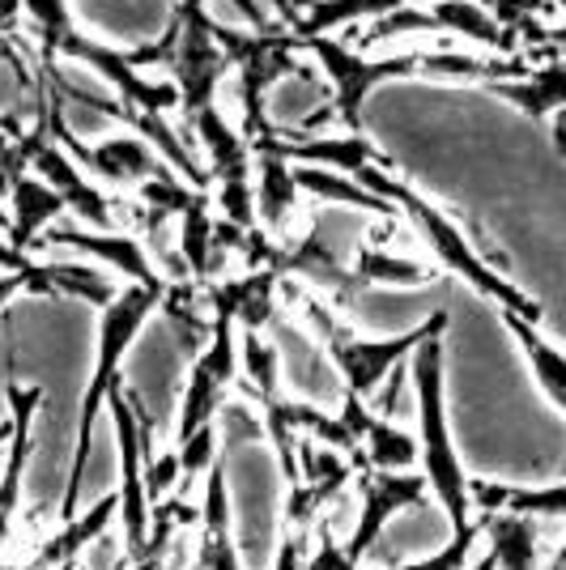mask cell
I'll return each instance as SVG.
<instances>
[{
    "label": "cell",
    "instance_id": "1",
    "mask_svg": "<svg viewBox=\"0 0 566 570\" xmlns=\"http://www.w3.org/2000/svg\"><path fill=\"white\" fill-rule=\"evenodd\" d=\"M354 179L367 191H375L379 200H388L392 209H401V214L413 222V230L426 238V247L435 252L439 268H448L451 277L469 282L472 289H477L481 298H490L498 311H516V315H524V320L541 324V303H533L516 282H507L495 264L477 252V243L465 235V226H460V222H456L439 200L422 196L409 179L388 175V167H362Z\"/></svg>",
    "mask_w": 566,
    "mask_h": 570
},
{
    "label": "cell",
    "instance_id": "2",
    "mask_svg": "<svg viewBox=\"0 0 566 570\" xmlns=\"http://www.w3.org/2000/svg\"><path fill=\"white\" fill-rule=\"evenodd\" d=\"M170 282H149L137 285L128 282L119 289V298L111 307L98 315V357H95V375L86 383V396H81V413H77V448H72V473L65 485V507L60 515L65 523L77 520V499H81V485H86V469H90V452H95V426H98V409L111 401L124 371V354L133 350V341L142 336L145 320L166 303Z\"/></svg>",
    "mask_w": 566,
    "mask_h": 570
},
{
    "label": "cell",
    "instance_id": "3",
    "mask_svg": "<svg viewBox=\"0 0 566 570\" xmlns=\"http://www.w3.org/2000/svg\"><path fill=\"white\" fill-rule=\"evenodd\" d=\"M413 387H418V443H422V476L435 502L451 520V532L472 523L469 481L448 426V387H443V336H430L413 354Z\"/></svg>",
    "mask_w": 566,
    "mask_h": 570
},
{
    "label": "cell",
    "instance_id": "4",
    "mask_svg": "<svg viewBox=\"0 0 566 570\" xmlns=\"http://www.w3.org/2000/svg\"><path fill=\"white\" fill-rule=\"evenodd\" d=\"M299 307L308 315L311 333L324 341V354H329V362L336 366L341 383H345V396H358V401H367L397 366H404V357H413L422 350L430 336L448 333V311L426 315L418 328H409V333H401V336L367 341V336L350 333V328L336 320V311H332L324 298H315V294H303Z\"/></svg>",
    "mask_w": 566,
    "mask_h": 570
},
{
    "label": "cell",
    "instance_id": "5",
    "mask_svg": "<svg viewBox=\"0 0 566 570\" xmlns=\"http://www.w3.org/2000/svg\"><path fill=\"white\" fill-rule=\"evenodd\" d=\"M217 43L231 56V69H235V98L243 107V137L256 141L264 132H273V124L264 119V107H269V90L282 81V77H294L303 72L299 65V39L290 30H269V35H256V30H231V26L217 22Z\"/></svg>",
    "mask_w": 566,
    "mask_h": 570
},
{
    "label": "cell",
    "instance_id": "6",
    "mask_svg": "<svg viewBox=\"0 0 566 570\" xmlns=\"http://www.w3.org/2000/svg\"><path fill=\"white\" fill-rule=\"evenodd\" d=\"M308 48L320 69L329 77L332 102L315 119L336 116L350 137H362V102L383 81H404V77H422V51H404V56H358L354 48L336 43L332 35L320 39H299V51Z\"/></svg>",
    "mask_w": 566,
    "mask_h": 570
},
{
    "label": "cell",
    "instance_id": "7",
    "mask_svg": "<svg viewBox=\"0 0 566 570\" xmlns=\"http://www.w3.org/2000/svg\"><path fill=\"white\" fill-rule=\"evenodd\" d=\"M184 141H196L209 149V175L217 184L222 217L235 222L238 230H256V158H252L247 137L226 124L217 102H209L192 119H184Z\"/></svg>",
    "mask_w": 566,
    "mask_h": 570
},
{
    "label": "cell",
    "instance_id": "8",
    "mask_svg": "<svg viewBox=\"0 0 566 570\" xmlns=\"http://www.w3.org/2000/svg\"><path fill=\"white\" fill-rule=\"evenodd\" d=\"M238 387V345H235V320L213 311L209 341L196 350L184 383V401H179V426L175 443L184 448L201 430L213 426V417L231 404V392Z\"/></svg>",
    "mask_w": 566,
    "mask_h": 570
},
{
    "label": "cell",
    "instance_id": "9",
    "mask_svg": "<svg viewBox=\"0 0 566 570\" xmlns=\"http://www.w3.org/2000/svg\"><path fill=\"white\" fill-rule=\"evenodd\" d=\"M39 77H43V72H39ZM43 102H48V95H43ZM30 170H35L60 200H65V209H69L72 217L90 222V226L103 230V235H124V226L137 222V200H116V196L98 191V184H90V179L81 175V167L56 145L51 132L43 137V145L35 149V167Z\"/></svg>",
    "mask_w": 566,
    "mask_h": 570
},
{
    "label": "cell",
    "instance_id": "10",
    "mask_svg": "<svg viewBox=\"0 0 566 570\" xmlns=\"http://www.w3.org/2000/svg\"><path fill=\"white\" fill-rule=\"evenodd\" d=\"M426 494H430V485H426L422 473H371V469H362L358 473V520L350 528L345 553L354 562H362L383 537V528L401 511L426 507Z\"/></svg>",
    "mask_w": 566,
    "mask_h": 570
},
{
    "label": "cell",
    "instance_id": "11",
    "mask_svg": "<svg viewBox=\"0 0 566 570\" xmlns=\"http://www.w3.org/2000/svg\"><path fill=\"white\" fill-rule=\"evenodd\" d=\"M401 30H451V35H465L472 43L502 51V56L519 48L481 0H435V9H426V13L422 9H401V13L383 18V22H371L362 43H383V39H392Z\"/></svg>",
    "mask_w": 566,
    "mask_h": 570
},
{
    "label": "cell",
    "instance_id": "12",
    "mask_svg": "<svg viewBox=\"0 0 566 570\" xmlns=\"http://www.w3.org/2000/svg\"><path fill=\"white\" fill-rule=\"evenodd\" d=\"M18 294H39V298H81L90 307L107 311L119 298L116 282L90 268V264L65 261H35L22 273H0V307H9Z\"/></svg>",
    "mask_w": 566,
    "mask_h": 570
},
{
    "label": "cell",
    "instance_id": "13",
    "mask_svg": "<svg viewBox=\"0 0 566 570\" xmlns=\"http://www.w3.org/2000/svg\"><path fill=\"white\" fill-rule=\"evenodd\" d=\"M9 396V455H4V473H0V541L9 537V528L18 520V507H22V481L26 464L35 452V413L43 409V387H26V383L9 380L4 387Z\"/></svg>",
    "mask_w": 566,
    "mask_h": 570
},
{
    "label": "cell",
    "instance_id": "14",
    "mask_svg": "<svg viewBox=\"0 0 566 570\" xmlns=\"http://www.w3.org/2000/svg\"><path fill=\"white\" fill-rule=\"evenodd\" d=\"M35 247H77V252H86V256H95V261L111 264L128 282H137V285L166 282L163 273L154 268L149 247L133 235H103V230H77V226H51Z\"/></svg>",
    "mask_w": 566,
    "mask_h": 570
},
{
    "label": "cell",
    "instance_id": "15",
    "mask_svg": "<svg viewBox=\"0 0 566 570\" xmlns=\"http://www.w3.org/2000/svg\"><path fill=\"white\" fill-rule=\"evenodd\" d=\"M252 145V158H256V217L269 230H285V222L299 205V184H294V167L282 158V137L277 128L256 137Z\"/></svg>",
    "mask_w": 566,
    "mask_h": 570
},
{
    "label": "cell",
    "instance_id": "16",
    "mask_svg": "<svg viewBox=\"0 0 566 570\" xmlns=\"http://www.w3.org/2000/svg\"><path fill=\"white\" fill-rule=\"evenodd\" d=\"M469 499L477 515H528V520H566V481L554 485H502V481H469Z\"/></svg>",
    "mask_w": 566,
    "mask_h": 570
},
{
    "label": "cell",
    "instance_id": "17",
    "mask_svg": "<svg viewBox=\"0 0 566 570\" xmlns=\"http://www.w3.org/2000/svg\"><path fill=\"white\" fill-rule=\"evenodd\" d=\"M495 98L519 107L533 124H545L549 116H563L566 111V60L554 56V60H541L533 69L516 77V81H495V86H481Z\"/></svg>",
    "mask_w": 566,
    "mask_h": 570
},
{
    "label": "cell",
    "instance_id": "18",
    "mask_svg": "<svg viewBox=\"0 0 566 570\" xmlns=\"http://www.w3.org/2000/svg\"><path fill=\"white\" fill-rule=\"evenodd\" d=\"M498 320L507 324V333L516 336L519 354H524V362H528V371H533L537 387L545 392V401L566 417V350H558V345L541 333V324L524 320V315H516V311H498Z\"/></svg>",
    "mask_w": 566,
    "mask_h": 570
},
{
    "label": "cell",
    "instance_id": "19",
    "mask_svg": "<svg viewBox=\"0 0 566 570\" xmlns=\"http://www.w3.org/2000/svg\"><path fill=\"white\" fill-rule=\"evenodd\" d=\"M422 464V443L401 430L392 417H379L375 409L362 422V439H358L354 469H371V473H418Z\"/></svg>",
    "mask_w": 566,
    "mask_h": 570
},
{
    "label": "cell",
    "instance_id": "20",
    "mask_svg": "<svg viewBox=\"0 0 566 570\" xmlns=\"http://www.w3.org/2000/svg\"><path fill=\"white\" fill-rule=\"evenodd\" d=\"M201 570H238L235 532H231V499H226V473L222 460L205 473V502H201Z\"/></svg>",
    "mask_w": 566,
    "mask_h": 570
},
{
    "label": "cell",
    "instance_id": "21",
    "mask_svg": "<svg viewBox=\"0 0 566 570\" xmlns=\"http://www.w3.org/2000/svg\"><path fill=\"white\" fill-rule=\"evenodd\" d=\"M282 158L290 167H294V163H303V167H329V170L350 175V179H354L362 167L392 170V158H383L367 132H362V137H320V141L303 137V141H282Z\"/></svg>",
    "mask_w": 566,
    "mask_h": 570
},
{
    "label": "cell",
    "instance_id": "22",
    "mask_svg": "<svg viewBox=\"0 0 566 570\" xmlns=\"http://www.w3.org/2000/svg\"><path fill=\"white\" fill-rule=\"evenodd\" d=\"M498 570H541V520L495 511L477 520Z\"/></svg>",
    "mask_w": 566,
    "mask_h": 570
},
{
    "label": "cell",
    "instance_id": "23",
    "mask_svg": "<svg viewBox=\"0 0 566 570\" xmlns=\"http://www.w3.org/2000/svg\"><path fill=\"white\" fill-rule=\"evenodd\" d=\"M9 200H13V217H9V243L18 247V252H30L39 238L51 230V222L60 214H69L65 209V200L56 196V191L30 170V175H22L18 184H13V191H9Z\"/></svg>",
    "mask_w": 566,
    "mask_h": 570
},
{
    "label": "cell",
    "instance_id": "24",
    "mask_svg": "<svg viewBox=\"0 0 566 570\" xmlns=\"http://www.w3.org/2000/svg\"><path fill=\"white\" fill-rule=\"evenodd\" d=\"M409 4L413 0H303V13H299L290 35L294 39H320V35H332L336 26L362 22V18L383 22V18L401 13ZM481 4H490V0H481Z\"/></svg>",
    "mask_w": 566,
    "mask_h": 570
},
{
    "label": "cell",
    "instance_id": "25",
    "mask_svg": "<svg viewBox=\"0 0 566 570\" xmlns=\"http://www.w3.org/2000/svg\"><path fill=\"white\" fill-rule=\"evenodd\" d=\"M116 515H119V494L98 499L86 515L69 520L56 537H51L48 546H43V553H39V570H60V567H69V562H77V553H81V549L103 541V532L111 528Z\"/></svg>",
    "mask_w": 566,
    "mask_h": 570
},
{
    "label": "cell",
    "instance_id": "26",
    "mask_svg": "<svg viewBox=\"0 0 566 570\" xmlns=\"http://www.w3.org/2000/svg\"><path fill=\"white\" fill-rule=\"evenodd\" d=\"M238 387L243 396H252L256 404H269L282 396V357L277 345L264 341L252 328H238Z\"/></svg>",
    "mask_w": 566,
    "mask_h": 570
},
{
    "label": "cell",
    "instance_id": "27",
    "mask_svg": "<svg viewBox=\"0 0 566 570\" xmlns=\"http://www.w3.org/2000/svg\"><path fill=\"white\" fill-rule=\"evenodd\" d=\"M439 277V268H430L422 261H409V256H397V252H383L375 243H362L354 256V282L362 289H401V285H430Z\"/></svg>",
    "mask_w": 566,
    "mask_h": 570
},
{
    "label": "cell",
    "instance_id": "28",
    "mask_svg": "<svg viewBox=\"0 0 566 570\" xmlns=\"http://www.w3.org/2000/svg\"><path fill=\"white\" fill-rule=\"evenodd\" d=\"M294 184H299V191H311V196H320V200H336V205L367 209V214H379V217H397V209H392L388 200H379L375 191H367L362 184H358V179L341 175V170L294 167Z\"/></svg>",
    "mask_w": 566,
    "mask_h": 570
},
{
    "label": "cell",
    "instance_id": "29",
    "mask_svg": "<svg viewBox=\"0 0 566 570\" xmlns=\"http://www.w3.org/2000/svg\"><path fill=\"white\" fill-rule=\"evenodd\" d=\"M477 537H481V528H477V523H469V528L451 532V541L443 549L426 553V558H418V562H397V567H383V570H469Z\"/></svg>",
    "mask_w": 566,
    "mask_h": 570
},
{
    "label": "cell",
    "instance_id": "30",
    "mask_svg": "<svg viewBox=\"0 0 566 570\" xmlns=\"http://www.w3.org/2000/svg\"><path fill=\"white\" fill-rule=\"evenodd\" d=\"M315 537H320V541H315V553L308 558V567L303 570H358V562L345 553V546H336V541H332V532L324 528V523H320V532H315Z\"/></svg>",
    "mask_w": 566,
    "mask_h": 570
},
{
    "label": "cell",
    "instance_id": "31",
    "mask_svg": "<svg viewBox=\"0 0 566 570\" xmlns=\"http://www.w3.org/2000/svg\"><path fill=\"white\" fill-rule=\"evenodd\" d=\"M541 570H566V546L558 549V553H554V558H549V562H545Z\"/></svg>",
    "mask_w": 566,
    "mask_h": 570
}]
</instances>
